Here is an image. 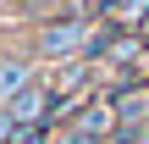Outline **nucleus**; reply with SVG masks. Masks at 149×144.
Returning <instances> with one entry per match:
<instances>
[{
    "instance_id": "f257e3e1",
    "label": "nucleus",
    "mask_w": 149,
    "mask_h": 144,
    "mask_svg": "<svg viewBox=\"0 0 149 144\" xmlns=\"http://www.w3.org/2000/svg\"><path fill=\"white\" fill-rule=\"evenodd\" d=\"M77 44H88V28L83 22H50L44 33H39V50L55 61V55H72Z\"/></svg>"
},
{
    "instance_id": "f03ea898",
    "label": "nucleus",
    "mask_w": 149,
    "mask_h": 144,
    "mask_svg": "<svg viewBox=\"0 0 149 144\" xmlns=\"http://www.w3.org/2000/svg\"><path fill=\"white\" fill-rule=\"evenodd\" d=\"M22 89H33V67H28V61H11V55H6V61H0V105H11V100H17Z\"/></svg>"
},
{
    "instance_id": "7ed1b4c3",
    "label": "nucleus",
    "mask_w": 149,
    "mask_h": 144,
    "mask_svg": "<svg viewBox=\"0 0 149 144\" xmlns=\"http://www.w3.org/2000/svg\"><path fill=\"white\" fill-rule=\"evenodd\" d=\"M72 128H83V133H94V139H105V133L116 128V111H111V105H88V111H83V117H77Z\"/></svg>"
},
{
    "instance_id": "20e7f679",
    "label": "nucleus",
    "mask_w": 149,
    "mask_h": 144,
    "mask_svg": "<svg viewBox=\"0 0 149 144\" xmlns=\"http://www.w3.org/2000/svg\"><path fill=\"white\" fill-rule=\"evenodd\" d=\"M50 144H100L94 133H83V128H66V133H55Z\"/></svg>"
},
{
    "instance_id": "39448f33",
    "label": "nucleus",
    "mask_w": 149,
    "mask_h": 144,
    "mask_svg": "<svg viewBox=\"0 0 149 144\" xmlns=\"http://www.w3.org/2000/svg\"><path fill=\"white\" fill-rule=\"evenodd\" d=\"M111 55H116V61H138V44H133V39H122V44H116Z\"/></svg>"
},
{
    "instance_id": "423d86ee",
    "label": "nucleus",
    "mask_w": 149,
    "mask_h": 144,
    "mask_svg": "<svg viewBox=\"0 0 149 144\" xmlns=\"http://www.w3.org/2000/svg\"><path fill=\"white\" fill-rule=\"evenodd\" d=\"M144 6H149V0H122V11H127V17H138Z\"/></svg>"
},
{
    "instance_id": "0eeeda50",
    "label": "nucleus",
    "mask_w": 149,
    "mask_h": 144,
    "mask_svg": "<svg viewBox=\"0 0 149 144\" xmlns=\"http://www.w3.org/2000/svg\"><path fill=\"white\" fill-rule=\"evenodd\" d=\"M122 144H149V133H133V139H122Z\"/></svg>"
},
{
    "instance_id": "6e6552de",
    "label": "nucleus",
    "mask_w": 149,
    "mask_h": 144,
    "mask_svg": "<svg viewBox=\"0 0 149 144\" xmlns=\"http://www.w3.org/2000/svg\"><path fill=\"white\" fill-rule=\"evenodd\" d=\"M144 133H149V128H144Z\"/></svg>"
}]
</instances>
